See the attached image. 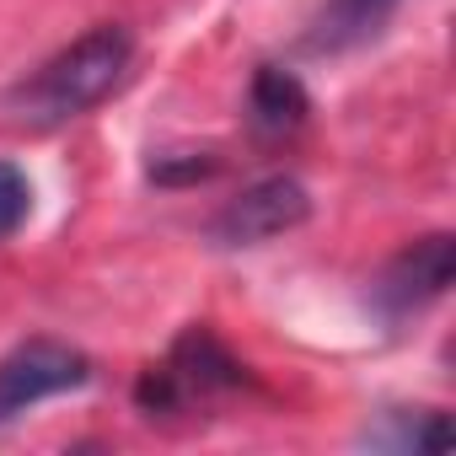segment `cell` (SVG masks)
Here are the masks:
<instances>
[{"label": "cell", "mask_w": 456, "mask_h": 456, "mask_svg": "<svg viewBox=\"0 0 456 456\" xmlns=\"http://www.w3.org/2000/svg\"><path fill=\"white\" fill-rule=\"evenodd\" d=\"M248 113H253V129H258V134H290V129H301V118L312 113V97H306V86H301L290 70L264 65V70L253 76Z\"/></svg>", "instance_id": "cell-7"}, {"label": "cell", "mask_w": 456, "mask_h": 456, "mask_svg": "<svg viewBox=\"0 0 456 456\" xmlns=\"http://www.w3.org/2000/svg\"><path fill=\"white\" fill-rule=\"evenodd\" d=\"M312 220V193L301 177L290 172H274V177H258L248 183L237 199H225V209L209 220V237L215 248H264L274 237H290Z\"/></svg>", "instance_id": "cell-3"}, {"label": "cell", "mask_w": 456, "mask_h": 456, "mask_svg": "<svg viewBox=\"0 0 456 456\" xmlns=\"http://www.w3.org/2000/svg\"><path fill=\"white\" fill-rule=\"evenodd\" d=\"M134 70V38L129 28L118 22H102L92 33H81L76 44H65L54 60H44L12 97V108L38 124V129H54V124H70L81 113H92L97 102H108Z\"/></svg>", "instance_id": "cell-1"}, {"label": "cell", "mask_w": 456, "mask_h": 456, "mask_svg": "<svg viewBox=\"0 0 456 456\" xmlns=\"http://www.w3.org/2000/svg\"><path fill=\"white\" fill-rule=\"evenodd\" d=\"M92 381V360L60 338H28L12 354H0V424L60 397V392H81Z\"/></svg>", "instance_id": "cell-4"}, {"label": "cell", "mask_w": 456, "mask_h": 456, "mask_svg": "<svg viewBox=\"0 0 456 456\" xmlns=\"http://www.w3.org/2000/svg\"><path fill=\"white\" fill-rule=\"evenodd\" d=\"M248 376H242V365L220 349V338L209 333V328H188L177 344H172V354L156 365V370H145V381H140V408L156 419V413H177V408H193V403H204V397H215V392H232V387H242Z\"/></svg>", "instance_id": "cell-2"}, {"label": "cell", "mask_w": 456, "mask_h": 456, "mask_svg": "<svg viewBox=\"0 0 456 456\" xmlns=\"http://www.w3.org/2000/svg\"><path fill=\"white\" fill-rule=\"evenodd\" d=\"M451 274H456V248H451V237H445V232H435V237H424V242L403 248V253L387 264V274L376 280V306H381V317H392V322H397V317L424 312L429 301H440V296H445Z\"/></svg>", "instance_id": "cell-5"}, {"label": "cell", "mask_w": 456, "mask_h": 456, "mask_svg": "<svg viewBox=\"0 0 456 456\" xmlns=\"http://www.w3.org/2000/svg\"><path fill=\"white\" fill-rule=\"evenodd\" d=\"M397 6L403 0H328L312 22V33H306V49L312 54H344V49L376 38L397 17Z\"/></svg>", "instance_id": "cell-6"}, {"label": "cell", "mask_w": 456, "mask_h": 456, "mask_svg": "<svg viewBox=\"0 0 456 456\" xmlns=\"http://www.w3.org/2000/svg\"><path fill=\"white\" fill-rule=\"evenodd\" d=\"M28 215H33V183H28V172L17 161H0V242H12Z\"/></svg>", "instance_id": "cell-8"}]
</instances>
